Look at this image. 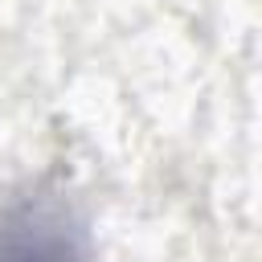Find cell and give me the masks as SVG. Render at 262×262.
<instances>
[{
  "mask_svg": "<svg viewBox=\"0 0 262 262\" xmlns=\"http://www.w3.org/2000/svg\"><path fill=\"white\" fill-rule=\"evenodd\" d=\"M0 262H82V246L61 217L25 213L12 229H0Z\"/></svg>",
  "mask_w": 262,
  "mask_h": 262,
  "instance_id": "obj_1",
  "label": "cell"
}]
</instances>
